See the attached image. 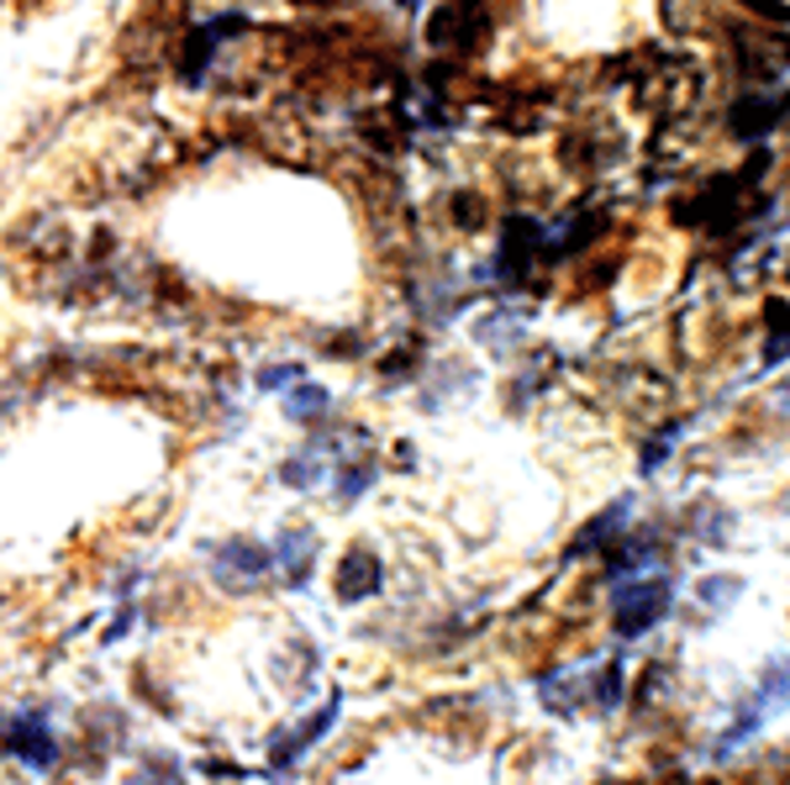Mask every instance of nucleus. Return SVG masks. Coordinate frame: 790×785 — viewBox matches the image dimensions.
Segmentation results:
<instances>
[{
    "mask_svg": "<svg viewBox=\"0 0 790 785\" xmlns=\"http://www.w3.org/2000/svg\"><path fill=\"white\" fill-rule=\"evenodd\" d=\"M311 559H317V538H311V533H301V527L280 533V538H274V548H269V564H280L284 585H306V575H311Z\"/></svg>",
    "mask_w": 790,
    "mask_h": 785,
    "instance_id": "39448f33",
    "label": "nucleus"
},
{
    "mask_svg": "<svg viewBox=\"0 0 790 785\" xmlns=\"http://www.w3.org/2000/svg\"><path fill=\"white\" fill-rule=\"evenodd\" d=\"M6 748L32 769H48L59 759V738H53V727H48L42 712H17V717L6 723Z\"/></svg>",
    "mask_w": 790,
    "mask_h": 785,
    "instance_id": "7ed1b4c3",
    "label": "nucleus"
},
{
    "mask_svg": "<svg viewBox=\"0 0 790 785\" xmlns=\"http://www.w3.org/2000/svg\"><path fill=\"white\" fill-rule=\"evenodd\" d=\"M374 585H380V564L369 559V554L343 559V596H369Z\"/></svg>",
    "mask_w": 790,
    "mask_h": 785,
    "instance_id": "6e6552de",
    "label": "nucleus"
},
{
    "mask_svg": "<svg viewBox=\"0 0 790 785\" xmlns=\"http://www.w3.org/2000/svg\"><path fill=\"white\" fill-rule=\"evenodd\" d=\"M284 417L290 423H327L332 417V396H327L322 385H290L284 390Z\"/></svg>",
    "mask_w": 790,
    "mask_h": 785,
    "instance_id": "423d86ee",
    "label": "nucleus"
},
{
    "mask_svg": "<svg viewBox=\"0 0 790 785\" xmlns=\"http://www.w3.org/2000/svg\"><path fill=\"white\" fill-rule=\"evenodd\" d=\"M301 380H306V364H269V369H259V390H290Z\"/></svg>",
    "mask_w": 790,
    "mask_h": 785,
    "instance_id": "9b49d317",
    "label": "nucleus"
},
{
    "mask_svg": "<svg viewBox=\"0 0 790 785\" xmlns=\"http://www.w3.org/2000/svg\"><path fill=\"white\" fill-rule=\"evenodd\" d=\"M132 785H184V781H180V769L169 765L163 754H153V759H142V765H138Z\"/></svg>",
    "mask_w": 790,
    "mask_h": 785,
    "instance_id": "9d476101",
    "label": "nucleus"
},
{
    "mask_svg": "<svg viewBox=\"0 0 790 785\" xmlns=\"http://www.w3.org/2000/svg\"><path fill=\"white\" fill-rule=\"evenodd\" d=\"M327 475V454L322 448H301L296 459H284L280 464V480L290 485V490H317Z\"/></svg>",
    "mask_w": 790,
    "mask_h": 785,
    "instance_id": "0eeeda50",
    "label": "nucleus"
},
{
    "mask_svg": "<svg viewBox=\"0 0 790 785\" xmlns=\"http://www.w3.org/2000/svg\"><path fill=\"white\" fill-rule=\"evenodd\" d=\"M332 723H338V702H327L322 712L311 717V723L290 727V733H274V744H269V759H274V769H290V765H296V759H301L306 748L317 744V738H322Z\"/></svg>",
    "mask_w": 790,
    "mask_h": 785,
    "instance_id": "20e7f679",
    "label": "nucleus"
},
{
    "mask_svg": "<svg viewBox=\"0 0 790 785\" xmlns=\"http://www.w3.org/2000/svg\"><path fill=\"white\" fill-rule=\"evenodd\" d=\"M374 480V459H359V464H343V469H338V496H343V501H359V496H364V485Z\"/></svg>",
    "mask_w": 790,
    "mask_h": 785,
    "instance_id": "1a4fd4ad",
    "label": "nucleus"
},
{
    "mask_svg": "<svg viewBox=\"0 0 790 785\" xmlns=\"http://www.w3.org/2000/svg\"><path fill=\"white\" fill-rule=\"evenodd\" d=\"M269 548L253 544V538H227V544L211 548V575L227 590H259L263 575H269Z\"/></svg>",
    "mask_w": 790,
    "mask_h": 785,
    "instance_id": "f257e3e1",
    "label": "nucleus"
},
{
    "mask_svg": "<svg viewBox=\"0 0 790 785\" xmlns=\"http://www.w3.org/2000/svg\"><path fill=\"white\" fill-rule=\"evenodd\" d=\"M664 606H669V580H659V575L632 580L611 596V612H617V627H622V633H643V627H653L659 617H664Z\"/></svg>",
    "mask_w": 790,
    "mask_h": 785,
    "instance_id": "f03ea898",
    "label": "nucleus"
}]
</instances>
